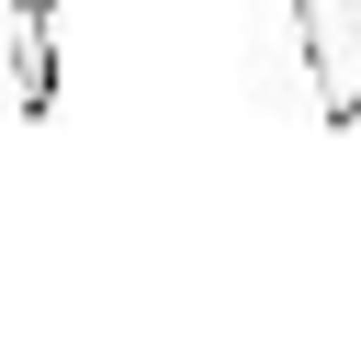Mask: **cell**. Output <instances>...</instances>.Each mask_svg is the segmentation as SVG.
Here are the masks:
<instances>
[{
	"mask_svg": "<svg viewBox=\"0 0 361 361\" xmlns=\"http://www.w3.org/2000/svg\"><path fill=\"white\" fill-rule=\"evenodd\" d=\"M293 56L316 79V124H361V0H293Z\"/></svg>",
	"mask_w": 361,
	"mask_h": 361,
	"instance_id": "obj_1",
	"label": "cell"
},
{
	"mask_svg": "<svg viewBox=\"0 0 361 361\" xmlns=\"http://www.w3.org/2000/svg\"><path fill=\"white\" fill-rule=\"evenodd\" d=\"M0 90H11L23 124L56 113V90H68V68H56V0H0Z\"/></svg>",
	"mask_w": 361,
	"mask_h": 361,
	"instance_id": "obj_2",
	"label": "cell"
}]
</instances>
